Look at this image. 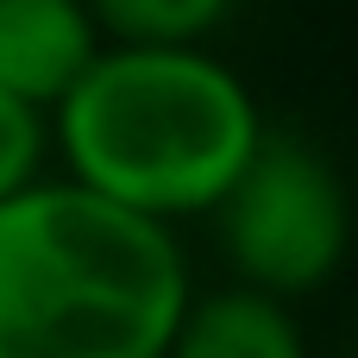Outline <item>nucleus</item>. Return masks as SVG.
<instances>
[{
    "label": "nucleus",
    "instance_id": "obj_1",
    "mask_svg": "<svg viewBox=\"0 0 358 358\" xmlns=\"http://www.w3.org/2000/svg\"><path fill=\"white\" fill-rule=\"evenodd\" d=\"M189 296L170 220L63 170L0 195V358H164Z\"/></svg>",
    "mask_w": 358,
    "mask_h": 358
},
{
    "label": "nucleus",
    "instance_id": "obj_2",
    "mask_svg": "<svg viewBox=\"0 0 358 358\" xmlns=\"http://www.w3.org/2000/svg\"><path fill=\"white\" fill-rule=\"evenodd\" d=\"M258 138V94L208 44H101L50 107L63 176L170 227L214 214Z\"/></svg>",
    "mask_w": 358,
    "mask_h": 358
},
{
    "label": "nucleus",
    "instance_id": "obj_3",
    "mask_svg": "<svg viewBox=\"0 0 358 358\" xmlns=\"http://www.w3.org/2000/svg\"><path fill=\"white\" fill-rule=\"evenodd\" d=\"M214 239L233 264V283L271 289L283 302L315 296L352 252V189L315 138L264 126L245 170L214 201Z\"/></svg>",
    "mask_w": 358,
    "mask_h": 358
},
{
    "label": "nucleus",
    "instance_id": "obj_4",
    "mask_svg": "<svg viewBox=\"0 0 358 358\" xmlns=\"http://www.w3.org/2000/svg\"><path fill=\"white\" fill-rule=\"evenodd\" d=\"M88 0H0V88L31 107H57L101 50Z\"/></svg>",
    "mask_w": 358,
    "mask_h": 358
},
{
    "label": "nucleus",
    "instance_id": "obj_5",
    "mask_svg": "<svg viewBox=\"0 0 358 358\" xmlns=\"http://www.w3.org/2000/svg\"><path fill=\"white\" fill-rule=\"evenodd\" d=\"M164 358H308V334L283 296L227 283V289L189 296Z\"/></svg>",
    "mask_w": 358,
    "mask_h": 358
},
{
    "label": "nucleus",
    "instance_id": "obj_6",
    "mask_svg": "<svg viewBox=\"0 0 358 358\" xmlns=\"http://www.w3.org/2000/svg\"><path fill=\"white\" fill-rule=\"evenodd\" d=\"M239 0H88L107 44H208Z\"/></svg>",
    "mask_w": 358,
    "mask_h": 358
},
{
    "label": "nucleus",
    "instance_id": "obj_7",
    "mask_svg": "<svg viewBox=\"0 0 358 358\" xmlns=\"http://www.w3.org/2000/svg\"><path fill=\"white\" fill-rule=\"evenodd\" d=\"M50 164V113L0 88V195L25 189Z\"/></svg>",
    "mask_w": 358,
    "mask_h": 358
}]
</instances>
